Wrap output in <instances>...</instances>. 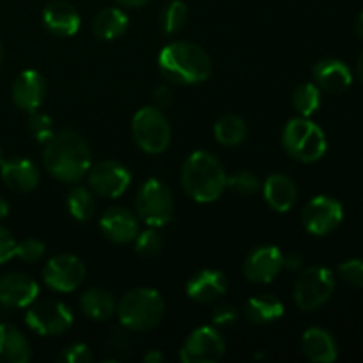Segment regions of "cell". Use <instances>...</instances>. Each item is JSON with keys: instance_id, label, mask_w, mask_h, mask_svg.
I'll return each instance as SVG.
<instances>
[{"instance_id": "37", "label": "cell", "mask_w": 363, "mask_h": 363, "mask_svg": "<svg viewBox=\"0 0 363 363\" xmlns=\"http://www.w3.org/2000/svg\"><path fill=\"white\" fill-rule=\"evenodd\" d=\"M339 277L351 287L363 289V261L350 259L339 266Z\"/></svg>"}, {"instance_id": "24", "label": "cell", "mask_w": 363, "mask_h": 363, "mask_svg": "<svg viewBox=\"0 0 363 363\" xmlns=\"http://www.w3.org/2000/svg\"><path fill=\"white\" fill-rule=\"evenodd\" d=\"M32 358L27 337L13 325H0V363H27Z\"/></svg>"}, {"instance_id": "47", "label": "cell", "mask_w": 363, "mask_h": 363, "mask_svg": "<svg viewBox=\"0 0 363 363\" xmlns=\"http://www.w3.org/2000/svg\"><path fill=\"white\" fill-rule=\"evenodd\" d=\"M357 73H358V77H360V80L363 82V50H362L360 57H358V60H357Z\"/></svg>"}, {"instance_id": "33", "label": "cell", "mask_w": 363, "mask_h": 363, "mask_svg": "<svg viewBox=\"0 0 363 363\" xmlns=\"http://www.w3.org/2000/svg\"><path fill=\"white\" fill-rule=\"evenodd\" d=\"M227 188L234 191V194L241 195V197H250L255 195L262 188L261 179L255 176L254 172H248V170H241V172L233 174V176H227Z\"/></svg>"}, {"instance_id": "36", "label": "cell", "mask_w": 363, "mask_h": 363, "mask_svg": "<svg viewBox=\"0 0 363 363\" xmlns=\"http://www.w3.org/2000/svg\"><path fill=\"white\" fill-rule=\"evenodd\" d=\"M46 247L43 241L35 240V238H25L20 243H16V250H14V257H18L20 261L28 262H38L39 259L45 255Z\"/></svg>"}, {"instance_id": "3", "label": "cell", "mask_w": 363, "mask_h": 363, "mask_svg": "<svg viewBox=\"0 0 363 363\" xmlns=\"http://www.w3.org/2000/svg\"><path fill=\"white\" fill-rule=\"evenodd\" d=\"M184 194L194 201L208 204L222 197L227 188V172L222 162L208 151H195L181 169Z\"/></svg>"}, {"instance_id": "48", "label": "cell", "mask_w": 363, "mask_h": 363, "mask_svg": "<svg viewBox=\"0 0 363 363\" xmlns=\"http://www.w3.org/2000/svg\"><path fill=\"white\" fill-rule=\"evenodd\" d=\"M4 160H6V156H4V149L0 147V165H2V163H4Z\"/></svg>"}, {"instance_id": "46", "label": "cell", "mask_w": 363, "mask_h": 363, "mask_svg": "<svg viewBox=\"0 0 363 363\" xmlns=\"http://www.w3.org/2000/svg\"><path fill=\"white\" fill-rule=\"evenodd\" d=\"M7 213H9V204H7L6 199L0 197V220L6 218Z\"/></svg>"}, {"instance_id": "40", "label": "cell", "mask_w": 363, "mask_h": 363, "mask_svg": "<svg viewBox=\"0 0 363 363\" xmlns=\"http://www.w3.org/2000/svg\"><path fill=\"white\" fill-rule=\"evenodd\" d=\"M14 250H16V240L9 230L0 225V264L11 261L14 257Z\"/></svg>"}, {"instance_id": "20", "label": "cell", "mask_w": 363, "mask_h": 363, "mask_svg": "<svg viewBox=\"0 0 363 363\" xmlns=\"http://www.w3.org/2000/svg\"><path fill=\"white\" fill-rule=\"evenodd\" d=\"M0 176L7 188L20 194H28L39 184V170L34 162L27 158L4 160L0 165Z\"/></svg>"}, {"instance_id": "17", "label": "cell", "mask_w": 363, "mask_h": 363, "mask_svg": "<svg viewBox=\"0 0 363 363\" xmlns=\"http://www.w3.org/2000/svg\"><path fill=\"white\" fill-rule=\"evenodd\" d=\"M99 229L113 243H131L140 233L138 218L126 208L113 206L106 209L99 218Z\"/></svg>"}, {"instance_id": "26", "label": "cell", "mask_w": 363, "mask_h": 363, "mask_svg": "<svg viewBox=\"0 0 363 363\" xmlns=\"http://www.w3.org/2000/svg\"><path fill=\"white\" fill-rule=\"evenodd\" d=\"M128 23H130V18L121 7H105L96 14L92 28L99 39L112 41L128 30Z\"/></svg>"}, {"instance_id": "39", "label": "cell", "mask_w": 363, "mask_h": 363, "mask_svg": "<svg viewBox=\"0 0 363 363\" xmlns=\"http://www.w3.org/2000/svg\"><path fill=\"white\" fill-rule=\"evenodd\" d=\"M238 318H240V312H238V308L230 303L216 305L211 312L213 326H216V328H227V326H233L234 323L238 321Z\"/></svg>"}, {"instance_id": "38", "label": "cell", "mask_w": 363, "mask_h": 363, "mask_svg": "<svg viewBox=\"0 0 363 363\" xmlns=\"http://www.w3.org/2000/svg\"><path fill=\"white\" fill-rule=\"evenodd\" d=\"M94 360V353L84 342H74L66 346L59 354V362L62 363H89Z\"/></svg>"}, {"instance_id": "30", "label": "cell", "mask_w": 363, "mask_h": 363, "mask_svg": "<svg viewBox=\"0 0 363 363\" xmlns=\"http://www.w3.org/2000/svg\"><path fill=\"white\" fill-rule=\"evenodd\" d=\"M293 106L301 117H311L321 106V89L312 82L298 85L293 92Z\"/></svg>"}, {"instance_id": "2", "label": "cell", "mask_w": 363, "mask_h": 363, "mask_svg": "<svg viewBox=\"0 0 363 363\" xmlns=\"http://www.w3.org/2000/svg\"><path fill=\"white\" fill-rule=\"evenodd\" d=\"M158 66L167 80L181 85H195L208 80L213 64L211 57L202 46L191 41H174L162 48Z\"/></svg>"}, {"instance_id": "34", "label": "cell", "mask_w": 363, "mask_h": 363, "mask_svg": "<svg viewBox=\"0 0 363 363\" xmlns=\"http://www.w3.org/2000/svg\"><path fill=\"white\" fill-rule=\"evenodd\" d=\"M131 351V340L128 337L126 332L123 330H113L112 333H108L105 340V353L108 354L110 360H121V358H126Z\"/></svg>"}, {"instance_id": "16", "label": "cell", "mask_w": 363, "mask_h": 363, "mask_svg": "<svg viewBox=\"0 0 363 363\" xmlns=\"http://www.w3.org/2000/svg\"><path fill=\"white\" fill-rule=\"evenodd\" d=\"M11 96L18 108L28 113L35 112L46 98L45 77L35 69L21 71L11 85Z\"/></svg>"}, {"instance_id": "35", "label": "cell", "mask_w": 363, "mask_h": 363, "mask_svg": "<svg viewBox=\"0 0 363 363\" xmlns=\"http://www.w3.org/2000/svg\"><path fill=\"white\" fill-rule=\"evenodd\" d=\"M28 131L41 144H46L52 138V135L55 133L53 131V121L50 119V116L38 112V110L30 112V117H28Z\"/></svg>"}, {"instance_id": "11", "label": "cell", "mask_w": 363, "mask_h": 363, "mask_svg": "<svg viewBox=\"0 0 363 363\" xmlns=\"http://www.w3.org/2000/svg\"><path fill=\"white\" fill-rule=\"evenodd\" d=\"M43 280L57 293H73L84 284L85 264L77 255L59 254L43 268Z\"/></svg>"}, {"instance_id": "19", "label": "cell", "mask_w": 363, "mask_h": 363, "mask_svg": "<svg viewBox=\"0 0 363 363\" xmlns=\"http://www.w3.org/2000/svg\"><path fill=\"white\" fill-rule=\"evenodd\" d=\"M227 293V279L218 269H201L186 282V294L197 303H211Z\"/></svg>"}, {"instance_id": "1", "label": "cell", "mask_w": 363, "mask_h": 363, "mask_svg": "<svg viewBox=\"0 0 363 363\" xmlns=\"http://www.w3.org/2000/svg\"><path fill=\"white\" fill-rule=\"evenodd\" d=\"M43 163L50 176L60 183H78L92 165L91 147L77 131H59L45 144Z\"/></svg>"}, {"instance_id": "8", "label": "cell", "mask_w": 363, "mask_h": 363, "mask_svg": "<svg viewBox=\"0 0 363 363\" xmlns=\"http://www.w3.org/2000/svg\"><path fill=\"white\" fill-rule=\"evenodd\" d=\"M333 291V273L323 266H308L300 273L294 284V301L305 312L318 311L332 298Z\"/></svg>"}, {"instance_id": "32", "label": "cell", "mask_w": 363, "mask_h": 363, "mask_svg": "<svg viewBox=\"0 0 363 363\" xmlns=\"http://www.w3.org/2000/svg\"><path fill=\"white\" fill-rule=\"evenodd\" d=\"M135 250L142 257H156L163 248V238L158 227H149L144 233H138L135 238Z\"/></svg>"}, {"instance_id": "23", "label": "cell", "mask_w": 363, "mask_h": 363, "mask_svg": "<svg viewBox=\"0 0 363 363\" xmlns=\"http://www.w3.org/2000/svg\"><path fill=\"white\" fill-rule=\"evenodd\" d=\"M303 354L314 363H332L337 360L339 347L332 333L325 328H308L301 337Z\"/></svg>"}, {"instance_id": "7", "label": "cell", "mask_w": 363, "mask_h": 363, "mask_svg": "<svg viewBox=\"0 0 363 363\" xmlns=\"http://www.w3.org/2000/svg\"><path fill=\"white\" fill-rule=\"evenodd\" d=\"M137 215L149 227H163L174 216V197L170 188L156 177L144 181L137 194Z\"/></svg>"}, {"instance_id": "14", "label": "cell", "mask_w": 363, "mask_h": 363, "mask_svg": "<svg viewBox=\"0 0 363 363\" xmlns=\"http://www.w3.org/2000/svg\"><path fill=\"white\" fill-rule=\"evenodd\" d=\"M284 269V254L275 245H262L254 248L243 262V273L250 282L269 284Z\"/></svg>"}, {"instance_id": "45", "label": "cell", "mask_w": 363, "mask_h": 363, "mask_svg": "<svg viewBox=\"0 0 363 363\" xmlns=\"http://www.w3.org/2000/svg\"><path fill=\"white\" fill-rule=\"evenodd\" d=\"M354 30H357V34L363 39V11L358 14L357 20H354Z\"/></svg>"}, {"instance_id": "5", "label": "cell", "mask_w": 363, "mask_h": 363, "mask_svg": "<svg viewBox=\"0 0 363 363\" xmlns=\"http://www.w3.org/2000/svg\"><path fill=\"white\" fill-rule=\"evenodd\" d=\"M282 145L298 162L314 163L326 152L325 131L308 117H294L284 126Z\"/></svg>"}, {"instance_id": "4", "label": "cell", "mask_w": 363, "mask_h": 363, "mask_svg": "<svg viewBox=\"0 0 363 363\" xmlns=\"http://www.w3.org/2000/svg\"><path fill=\"white\" fill-rule=\"evenodd\" d=\"M116 312L121 325L130 332H149L163 321L167 305L156 289L137 287L124 294Z\"/></svg>"}, {"instance_id": "27", "label": "cell", "mask_w": 363, "mask_h": 363, "mask_svg": "<svg viewBox=\"0 0 363 363\" xmlns=\"http://www.w3.org/2000/svg\"><path fill=\"white\" fill-rule=\"evenodd\" d=\"M245 315L254 325L273 323L284 315V303L272 294H259L250 298L245 305Z\"/></svg>"}, {"instance_id": "10", "label": "cell", "mask_w": 363, "mask_h": 363, "mask_svg": "<svg viewBox=\"0 0 363 363\" xmlns=\"http://www.w3.org/2000/svg\"><path fill=\"white\" fill-rule=\"evenodd\" d=\"M225 354V340L216 326H199L181 346L183 363H216Z\"/></svg>"}, {"instance_id": "49", "label": "cell", "mask_w": 363, "mask_h": 363, "mask_svg": "<svg viewBox=\"0 0 363 363\" xmlns=\"http://www.w3.org/2000/svg\"><path fill=\"white\" fill-rule=\"evenodd\" d=\"M2 59H4V46L2 43H0V64H2Z\"/></svg>"}, {"instance_id": "29", "label": "cell", "mask_w": 363, "mask_h": 363, "mask_svg": "<svg viewBox=\"0 0 363 363\" xmlns=\"http://www.w3.org/2000/svg\"><path fill=\"white\" fill-rule=\"evenodd\" d=\"M67 209L78 222H87L96 213V197L91 188L74 186L67 195Z\"/></svg>"}, {"instance_id": "44", "label": "cell", "mask_w": 363, "mask_h": 363, "mask_svg": "<svg viewBox=\"0 0 363 363\" xmlns=\"http://www.w3.org/2000/svg\"><path fill=\"white\" fill-rule=\"evenodd\" d=\"M145 363H162L163 362V353L160 350H151L144 354Z\"/></svg>"}, {"instance_id": "42", "label": "cell", "mask_w": 363, "mask_h": 363, "mask_svg": "<svg viewBox=\"0 0 363 363\" xmlns=\"http://www.w3.org/2000/svg\"><path fill=\"white\" fill-rule=\"evenodd\" d=\"M284 268L289 272H300L303 268V257L300 254L284 255Z\"/></svg>"}, {"instance_id": "13", "label": "cell", "mask_w": 363, "mask_h": 363, "mask_svg": "<svg viewBox=\"0 0 363 363\" xmlns=\"http://www.w3.org/2000/svg\"><path fill=\"white\" fill-rule=\"evenodd\" d=\"M344 209L337 199L318 195L301 211L303 227L314 236H326L342 223Z\"/></svg>"}, {"instance_id": "6", "label": "cell", "mask_w": 363, "mask_h": 363, "mask_svg": "<svg viewBox=\"0 0 363 363\" xmlns=\"http://www.w3.org/2000/svg\"><path fill=\"white\" fill-rule=\"evenodd\" d=\"M131 133L138 147L147 155H162L172 138L169 119L158 106H144L138 110L131 121Z\"/></svg>"}, {"instance_id": "22", "label": "cell", "mask_w": 363, "mask_h": 363, "mask_svg": "<svg viewBox=\"0 0 363 363\" xmlns=\"http://www.w3.org/2000/svg\"><path fill=\"white\" fill-rule=\"evenodd\" d=\"M262 195L273 211L287 213L296 204L298 186L286 174H272L262 184Z\"/></svg>"}, {"instance_id": "41", "label": "cell", "mask_w": 363, "mask_h": 363, "mask_svg": "<svg viewBox=\"0 0 363 363\" xmlns=\"http://www.w3.org/2000/svg\"><path fill=\"white\" fill-rule=\"evenodd\" d=\"M172 99H174V92L169 85H160V87L155 91V101L158 108H167V106H170Z\"/></svg>"}, {"instance_id": "18", "label": "cell", "mask_w": 363, "mask_h": 363, "mask_svg": "<svg viewBox=\"0 0 363 363\" xmlns=\"http://www.w3.org/2000/svg\"><path fill=\"white\" fill-rule=\"evenodd\" d=\"M80 13L66 0H53L43 9V23L59 38H71L80 28Z\"/></svg>"}, {"instance_id": "28", "label": "cell", "mask_w": 363, "mask_h": 363, "mask_svg": "<svg viewBox=\"0 0 363 363\" xmlns=\"http://www.w3.org/2000/svg\"><path fill=\"white\" fill-rule=\"evenodd\" d=\"M247 123L238 116H223L215 123V138L222 145H233L241 144L247 138Z\"/></svg>"}, {"instance_id": "21", "label": "cell", "mask_w": 363, "mask_h": 363, "mask_svg": "<svg viewBox=\"0 0 363 363\" xmlns=\"http://www.w3.org/2000/svg\"><path fill=\"white\" fill-rule=\"evenodd\" d=\"M314 74V84L321 91L330 92V94H340L346 91L353 82L351 69L337 59H323L312 69Z\"/></svg>"}, {"instance_id": "12", "label": "cell", "mask_w": 363, "mask_h": 363, "mask_svg": "<svg viewBox=\"0 0 363 363\" xmlns=\"http://www.w3.org/2000/svg\"><path fill=\"white\" fill-rule=\"evenodd\" d=\"M89 188L96 195L108 199H117L130 188L131 172L128 167L116 160H103L96 165H91L87 172Z\"/></svg>"}, {"instance_id": "43", "label": "cell", "mask_w": 363, "mask_h": 363, "mask_svg": "<svg viewBox=\"0 0 363 363\" xmlns=\"http://www.w3.org/2000/svg\"><path fill=\"white\" fill-rule=\"evenodd\" d=\"M121 7H128V9H138V7L147 6L151 0H116Z\"/></svg>"}, {"instance_id": "31", "label": "cell", "mask_w": 363, "mask_h": 363, "mask_svg": "<svg viewBox=\"0 0 363 363\" xmlns=\"http://www.w3.org/2000/svg\"><path fill=\"white\" fill-rule=\"evenodd\" d=\"M188 21V6L183 0H170L160 14V25L165 34L174 35L183 30Z\"/></svg>"}, {"instance_id": "9", "label": "cell", "mask_w": 363, "mask_h": 363, "mask_svg": "<svg viewBox=\"0 0 363 363\" xmlns=\"http://www.w3.org/2000/svg\"><path fill=\"white\" fill-rule=\"evenodd\" d=\"M25 323L38 335H60L73 325V312L59 300H35L34 303L28 305Z\"/></svg>"}, {"instance_id": "15", "label": "cell", "mask_w": 363, "mask_h": 363, "mask_svg": "<svg viewBox=\"0 0 363 363\" xmlns=\"http://www.w3.org/2000/svg\"><path fill=\"white\" fill-rule=\"evenodd\" d=\"M39 296V286L30 275L11 272L0 277V307L25 308Z\"/></svg>"}, {"instance_id": "25", "label": "cell", "mask_w": 363, "mask_h": 363, "mask_svg": "<svg viewBox=\"0 0 363 363\" xmlns=\"http://www.w3.org/2000/svg\"><path fill=\"white\" fill-rule=\"evenodd\" d=\"M80 308L85 318L92 321H106L117 311V301L112 294L101 287H94L82 294Z\"/></svg>"}]
</instances>
